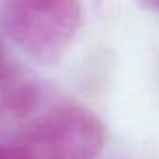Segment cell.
Wrapping results in <instances>:
<instances>
[{
	"mask_svg": "<svg viewBox=\"0 0 159 159\" xmlns=\"http://www.w3.org/2000/svg\"><path fill=\"white\" fill-rule=\"evenodd\" d=\"M8 38L43 66L60 62L83 23L81 4L71 0H15L0 10Z\"/></svg>",
	"mask_w": 159,
	"mask_h": 159,
	"instance_id": "cell-1",
	"label": "cell"
},
{
	"mask_svg": "<svg viewBox=\"0 0 159 159\" xmlns=\"http://www.w3.org/2000/svg\"><path fill=\"white\" fill-rule=\"evenodd\" d=\"M0 159H38V155L28 146L0 142Z\"/></svg>",
	"mask_w": 159,
	"mask_h": 159,
	"instance_id": "cell-4",
	"label": "cell"
},
{
	"mask_svg": "<svg viewBox=\"0 0 159 159\" xmlns=\"http://www.w3.org/2000/svg\"><path fill=\"white\" fill-rule=\"evenodd\" d=\"M4 66V58H2V45H0V67Z\"/></svg>",
	"mask_w": 159,
	"mask_h": 159,
	"instance_id": "cell-5",
	"label": "cell"
},
{
	"mask_svg": "<svg viewBox=\"0 0 159 159\" xmlns=\"http://www.w3.org/2000/svg\"><path fill=\"white\" fill-rule=\"evenodd\" d=\"M105 144L101 120L86 107L62 101L30 142L38 159H96Z\"/></svg>",
	"mask_w": 159,
	"mask_h": 159,
	"instance_id": "cell-3",
	"label": "cell"
},
{
	"mask_svg": "<svg viewBox=\"0 0 159 159\" xmlns=\"http://www.w3.org/2000/svg\"><path fill=\"white\" fill-rule=\"evenodd\" d=\"M60 103L54 90L34 73L6 64L0 67V139L30 146L41 124Z\"/></svg>",
	"mask_w": 159,
	"mask_h": 159,
	"instance_id": "cell-2",
	"label": "cell"
}]
</instances>
